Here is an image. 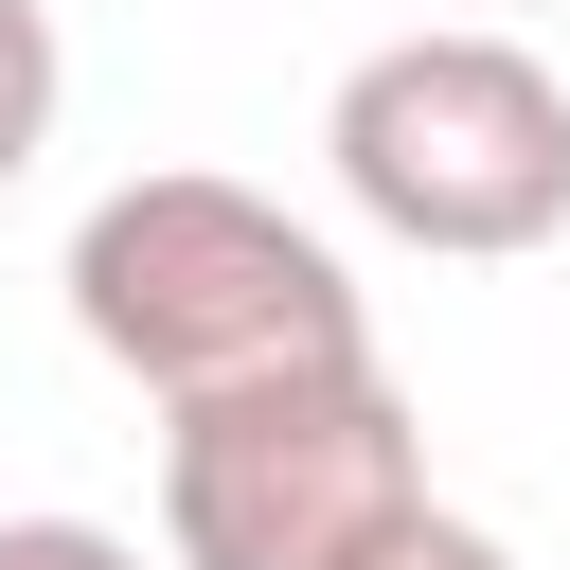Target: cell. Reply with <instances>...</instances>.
<instances>
[{
  "label": "cell",
  "instance_id": "obj_7",
  "mask_svg": "<svg viewBox=\"0 0 570 570\" xmlns=\"http://www.w3.org/2000/svg\"><path fill=\"white\" fill-rule=\"evenodd\" d=\"M481 18H499V36H517V18H534V0H481Z\"/></svg>",
  "mask_w": 570,
  "mask_h": 570
},
{
  "label": "cell",
  "instance_id": "obj_1",
  "mask_svg": "<svg viewBox=\"0 0 570 570\" xmlns=\"http://www.w3.org/2000/svg\"><path fill=\"white\" fill-rule=\"evenodd\" d=\"M71 338L125 374V392H160V410H214V392H285V374H356L374 356V303H356V267L285 214V196H249V178H196V160H160V178H107L89 214H71Z\"/></svg>",
  "mask_w": 570,
  "mask_h": 570
},
{
  "label": "cell",
  "instance_id": "obj_4",
  "mask_svg": "<svg viewBox=\"0 0 570 570\" xmlns=\"http://www.w3.org/2000/svg\"><path fill=\"white\" fill-rule=\"evenodd\" d=\"M53 107H71V36H53V0H0V196L36 178Z\"/></svg>",
  "mask_w": 570,
  "mask_h": 570
},
{
  "label": "cell",
  "instance_id": "obj_2",
  "mask_svg": "<svg viewBox=\"0 0 570 570\" xmlns=\"http://www.w3.org/2000/svg\"><path fill=\"white\" fill-rule=\"evenodd\" d=\"M321 160L338 196L392 232V249H445V267H517L570 232V71L499 18H428V36H374L321 107Z\"/></svg>",
  "mask_w": 570,
  "mask_h": 570
},
{
  "label": "cell",
  "instance_id": "obj_5",
  "mask_svg": "<svg viewBox=\"0 0 570 570\" xmlns=\"http://www.w3.org/2000/svg\"><path fill=\"white\" fill-rule=\"evenodd\" d=\"M0 570H142V534H107V517H0Z\"/></svg>",
  "mask_w": 570,
  "mask_h": 570
},
{
  "label": "cell",
  "instance_id": "obj_3",
  "mask_svg": "<svg viewBox=\"0 0 570 570\" xmlns=\"http://www.w3.org/2000/svg\"><path fill=\"white\" fill-rule=\"evenodd\" d=\"M428 517H445L428 499V428H410V392L374 356L160 410V570H374Z\"/></svg>",
  "mask_w": 570,
  "mask_h": 570
},
{
  "label": "cell",
  "instance_id": "obj_6",
  "mask_svg": "<svg viewBox=\"0 0 570 570\" xmlns=\"http://www.w3.org/2000/svg\"><path fill=\"white\" fill-rule=\"evenodd\" d=\"M374 570H517V552H499L481 517H428V534H410V552H374Z\"/></svg>",
  "mask_w": 570,
  "mask_h": 570
}]
</instances>
